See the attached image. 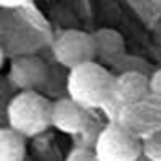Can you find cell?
<instances>
[{
  "label": "cell",
  "instance_id": "obj_14",
  "mask_svg": "<svg viewBox=\"0 0 161 161\" xmlns=\"http://www.w3.org/2000/svg\"><path fill=\"white\" fill-rule=\"evenodd\" d=\"M150 93L157 103H161V68H157L150 78Z\"/></svg>",
  "mask_w": 161,
  "mask_h": 161
},
{
  "label": "cell",
  "instance_id": "obj_13",
  "mask_svg": "<svg viewBox=\"0 0 161 161\" xmlns=\"http://www.w3.org/2000/svg\"><path fill=\"white\" fill-rule=\"evenodd\" d=\"M66 161H99V157L95 152H91L87 148H76L68 153Z\"/></svg>",
  "mask_w": 161,
  "mask_h": 161
},
{
  "label": "cell",
  "instance_id": "obj_8",
  "mask_svg": "<svg viewBox=\"0 0 161 161\" xmlns=\"http://www.w3.org/2000/svg\"><path fill=\"white\" fill-rule=\"evenodd\" d=\"M119 123L123 127H127L138 138L140 136L146 138V136L157 133V127L161 123V116L152 104L140 103V104L119 110Z\"/></svg>",
  "mask_w": 161,
  "mask_h": 161
},
{
  "label": "cell",
  "instance_id": "obj_3",
  "mask_svg": "<svg viewBox=\"0 0 161 161\" xmlns=\"http://www.w3.org/2000/svg\"><path fill=\"white\" fill-rule=\"evenodd\" d=\"M99 161H138L142 155V140L119 121L108 123L95 140Z\"/></svg>",
  "mask_w": 161,
  "mask_h": 161
},
{
  "label": "cell",
  "instance_id": "obj_7",
  "mask_svg": "<svg viewBox=\"0 0 161 161\" xmlns=\"http://www.w3.org/2000/svg\"><path fill=\"white\" fill-rule=\"evenodd\" d=\"M89 110L80 106L70 97H59L53 103V118L51 125L59 131L70 135H82L89 127Z\"/></svg>",
  "mask_w": 161,
  "mask_h": 161
},
{
  "label": "cell",
  "instance_id": "obj_15",
  "mask_svg": "<svg viewBox=\"0 0 161 161\" xmlns=\"http://www.w3.org/2000/svg\"><path fill=\"white\" fill-rule=\"evenodd\" d=\"M27 161H31V159H27Z\"/></svg>",
  "mask_w": 161,
  "mask_h": 161
},
{
  "label": "cell",
  "instance_id": "obj_6",
  "mask_svg": "<svg viewBox=\"0 0 161 161\" xmlns=\"http://www.w3.org/2000/svg\"><path fill=\"white\" fill-rule=\"evenodd\" d=\"M150 76L140 72H123L116 74L114 91H112V104L119 106V110L146 103L150 97Z\"/></svg>",
  "mask_w": 161,
  "mask_h": 161
},
{
  "label": "cell",
  "instance_id": "obj_11",
  "mask_svg": "<svg viewBox=\"0 0 161 161\" xmlns=\"http://www.w3.org/2000/svg\"><path fill=\"white\" fill-rule=\"evenodd\" d=\"M112 68L118 70V74H123V72H140V74H146L152 78V70H150V64L142 59V57H133V55H123L119 57L114 64H110Z\"/></svg>",
  "mask_w": 161,
  "mask_h": 161
},
{
  "label": "cell",
  "instance_id": "obj_2",
  "mask_svg": "<svg viewBox=\"0 0 161 161\" xmlns=\"http://www.w3.org/2000/svg\"><path fill=\"white\" fill-rule=\"evenodd\" d=\"M53 103L44 93H17L8 104V121L14 131L27 136H36L51 125Z\"/></svg>",
  "mask_w": 161,
  "mask_h": 161
},
{
  "label": "cell",
  "instance_id": "obj_10",
  "mask_svg": "<svg viewBox=\"0 0 161 161\" xmlns=\"http://www.w3.org/2000/svg\"><path fill=\"white\" fill-rule=\"evenodd\" d=\"M0 161H27V140L12 127L0 129Z\"/></svg>",
  "mask_w": 161,
  "mask_h": 161
},
{
  "label": "cell",
  "instance_id": "obj_4",
  "mask_svg": "<svg viewBox=\"0 0 161 161\" xmlns=\"http://www.w3.org/2000/svg\"><path fill=\"white\" fill-rule=\"evenodd\" d=\"M53 59L59 66H64L70 70L95 63L97 51H95V40L93 34L86 31H78V29H66L63 31L55 42H53Z\"/></svg>",
  "mask_w": 161,
  "mask_h": 161
},
{
  "label": "cell",
  "instance_id": "obj_12",
  "mask_svg": "<svg viewBox=\"0 0 161 161\" xmlns=\"http://www.w3.org/2000/svg\"><path fill=\"white\" fill-rule=\"evenodd\" d=\"M142 155L148 161H161V131L142 138Z\"/></svg>",
  "mask_w": 161,
  "mask_h": 161
},
{
  "label": "cell",
  "instance_id": "obj_9",
  "mask_svg": "<svg viewBox=\"0 0 161 161\" xmlns=\"http://www.w3.org/2000/svg\"><path fill=\"white\" fill-rule=\"evenodd\" d=\"M97 59L114 64L119 57L125 55V40L116 29H99L93 32Z\"/></svg>",
  "mask_w": 161,
  "mask_h": 161
},
{
  "label": "cell",
  "instance_id": "obj_1",
  "mask_svg": "<svg viewBox=\"0 0 161 161\" xmlns=\"http://www.w3.org/2000/svg\"><path fill=\"white\" fill-rule=\"evenodd\" d=\"M66 93L72 101L87 110L112 103L116 74L101 63H87L66 74Z\"/></svg>",
  "mask_w": 161,
  "mask_h": 161
},
{
  "label": "cell",
  "instance_id": "obj_5",
  "mask_svg": "<svg viewBox=\"0 0 161 161\" xmlns=\"http://www.w3.org/2000/svg\"><path fill=\"white\" fill-rule=\"evenodd\" d=\"M10 84L21 93L44 91L49 82V66L44 59L36 55H21L10 63L8 68Z\"/></svg>",
  "mask_w": 161,
  "mask_h": 161
}]
</instances>
